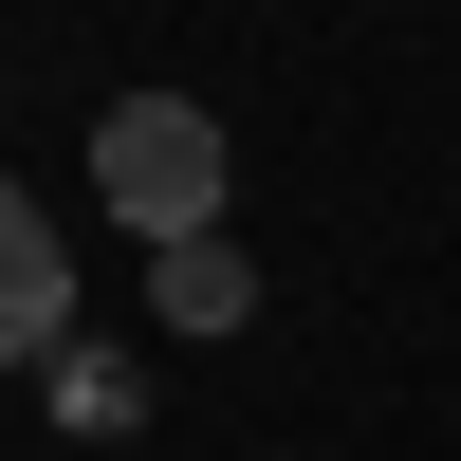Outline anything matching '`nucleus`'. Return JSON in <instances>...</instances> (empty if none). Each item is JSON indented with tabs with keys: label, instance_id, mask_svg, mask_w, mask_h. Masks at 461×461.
Segmentation results:
<instances>
[{
	"label": "nucleus",
	"instance_id": "f257e3e1",
	"mask_svg": "<svg viewBox=\"0 0 461 461\" xmlns=\"http://www.w3.org/2000/svg\"><path fill=\"white\" fill-rule=\"evenodd\" d=\"M93 203L130 221L148 258H167V240H221V111L203 93H111L93 111Z\"/></svg>",
	"mask_w": 461,
	"mask_h": 461
},
{
	"label": "nucleus",
	"instance_id": "f03ea898",
	"mask_svg": "<svg viewBox=\"0 0 461 461\" xmlns=\"http://www.w3.org/2000/svg\"><path fill=\"white\" fill-rule=\"evenodd\" d=\"M56 314H74V277H56V221L0 185V369H37V351H56Z\"/></svg>",
	"mask_w": 461,
	"mask_h": 461
},
{
	"label": "nucleus",
	"instance_id": "7ed1b4c3",
	"mask_svg": "<svg viewBox=\"0 0 461 461\" xmlns=\"http://www.w3.org/2000/svg\"><path fill=\"white\" fill-rule=\"evenodd\" d=\"M148 295H167V332H240V314H258L240 240H167V258H148Z\"/></svg>",
	"mask_w": 461,
	"mask_h": 461
}]
</instances>
